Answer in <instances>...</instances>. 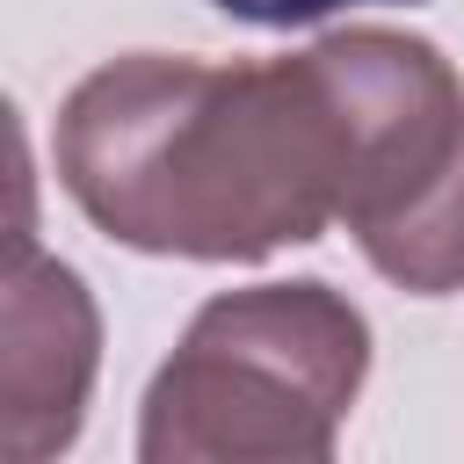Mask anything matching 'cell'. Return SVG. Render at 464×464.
I'll return each mask as SVG.
<instances>
[{
    "instance_id": "1",
    "label": "cell",
    "mask_w": 464,
    "mask_h": 464,
    "mask_svg": "<svg viewBox=\"0 0 464 464\" xmlns=\"http://www.w3.org/2000/svg\"><path fill=\"white\" fill-rule=\"evenodd\" d=\"M51 167L80 218L130 254L261 261L341 225L355 109L326 36L268 65L130 51L72 80Z\"/></svg>"
},
{
    "instance_id": "2",
    "label": "cell",
    "mask_w": 464,
    "mask_h": 464,
    "mask_svg": "<svg viewBox=\"0 0 464 464\" xmlns=\"http://www.w3.org/2000/svg\"><path fill=\"white\" fill-rule=\"evenodd\" d=\"M370 377V319L319 276L196 304L138 399L145 464H319Z\"/></svg>"
},
{
    "instance_id": "3",
    "label": "cell",
    "mask_w": 464,
    "mask_h": 464,
    "mask_svg": "<svg viewBox=\"0 0 464 464\" xmlns=\"http://www.w3.org/2000/svg\"><path fill=\"white\" fill-rule=\"evenodd\" d=\"M355 109V181L341 225L406 297L464 290V80L406 29H334Z\"/></svg>"
},
{
    "instance_id": "4",
    "label": "cell",
    "mask_w": 464,
    "mask_h": 464,
    "mask_svg": "<svg viewBox=\"0 0 464 464\" xmlns=\"http://www.w3.org/2000/svg\"><path fill=\"white\" fill-rule=\"evenodd\" d=\"M102 370V312L80 268L58 254L14 246L7 297H0V435L7 457L44 464L72 450L87 420V392Z\"/></svg>"
},
{
    "instance_id": "5",
    "label": "cell",
    "mask_w": 464,
    "mask_h": 464,
    "mask_svg": "<svg viewBox=\"0 0 464 464\" xmlns=\"http://www.w3.org/2000/svg\"><path fill=\"white\" fill-rule=\"evenodd\" d=\"M210 7L246 22V29H312V22H334L348 7H420V0H210Z\"/></svg>"
}]
</instances>
